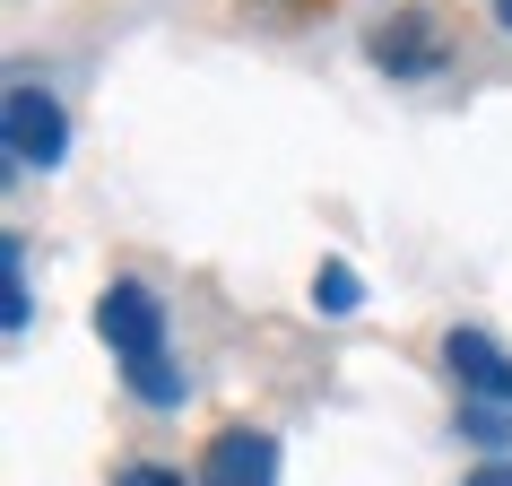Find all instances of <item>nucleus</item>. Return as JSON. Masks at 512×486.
<instances>
[{"mask_svg":"<svg viewBox=\"0 0 512 486\" xmlns=\"http://www.w3.org/2000/svg\"><path fill=\"white\" fill-rule=\"evenodd\" d=\"M495 18H504V35H512V0H495Z\"/></svg>","mask_w":512,"mask_h":486,"instance_id":"obj_10","label":"nucleus"},{"mask_svg":"<svg viewBox=\"0 0 512 486\" xmlns=\"http://www.w3.org/2000/svg\"><path fill=\"white\" fill-rule=\"evenodd\" d=\"M374 61L391 70V79H417V70H434L443 61V35H434V18H391V27H374Z\"/></svg>","mask_w":512,"mask_h":486,"instance_id":"obj_5","label":"nucleus"},{"mask_svg":"<svg viewBox=\"0 0 512 486\" xmlns=\"http://www.w3.org/2000/svg\"><path fill=\"white\" fill-rule=\"evenodd\" d=\"M443 365H452L460 400H486V408H512V356L486 339V330H452L443 339Z\"/></svg>","mask_w":512,"mask_h":486,"instance_id":"obj_3","label":"nucleus"},{"mask_svg":"<svg viewBox=\"0 0 512 486\" xmlns=\"http://www.w3.org/2000/svg\"><path fill=\"white\" fill-rule=\"evenodd\" d=\"M0 139H9V165L18 174H53L61 157H70V122H61V105L44 96V87H9V105H0Z\"/></svg>","mask_w":512,"mask_h":486,"instance_id":"obj_2","label":"nucleus"},{"mask_svg":"<svg viewBox=\"0 0 512 486\" xmlns=\"http://www.w3.org/2000/svg\"><path fill=\"white\" fill-rule=\"evenodd\" d=\"M313 304L339 322V313H356V304H365V278H356L348 261H322V278H313Z\"/></svg>","mask_w":512,"mask_h":486,"instance_id":"obj_6","label":"nucleus"},{"mask_svg":"<svg viewBox=\"0 0 512 486\" xmlns=\"http://www.w3.org/2000/svg\"><path fill=\"white\" fill-rule=\"evenodd\" d=\"M0 270H9V313H0V322H9V330H27L35 296H27V243H18V235L0 243Z\"/></svg>","mask_w":512,"mask_h":486,"instance_id":"obj_7","label":"nucleus"},{"mask_svg":"<svg viewBox=\"0 0 512 486\" xmlns=\"http://www.w3.org/2000/svg\"><path fill=\"white\" fill-rule=\"evenodd\" d=\"M96 339L122 356V374H131V391L148 408L183 400V382H174V365H165V313H157V296H148L139 278H113L105 296H96Z\"/></svg>","mask_w":512,"mask_h":486,"instance_id":"obj_1","label":"nucleus"},{"mask_svg":"<svg viewBox=\"0 0 512 486\" xmlns=\"http://www.w3.org/2000/svg\"><path fill=\"white\" fill-rule=\"evenodd\" d=\"M200 486H278V443H270V434H252V426H226L209 443Z\"/></svg>","mask_w":512,"mask_h":486,"instance_id":"obj_4","label":"nucleus"},{"mask_svg":"<svg viewBox=\"0 0 512 486\" xmlns=\"http://www.w3.org/2000/svg\"><path fill=\"white\" fill-rule=\"evenodd\" d=\"M113 486H183V478H174V469H148V460H139V469H122Z\"/></svg>","mask_w":512,"mask_h":486,"instance_id":"obj_8","label":"nucleus"},{"mask_svg":"<svg viewBox=\"0 0 512 486\" xmlns=\"http://www.w3.org/2000/svg\"><path fill=\"white\" fill-rule=\"evenodd\" d=\"M469 486H512V460H486V469H478Z\"/></svg>","mask_w":512,"mask_h":486,"instance_id":"obj_9","label":"nucleus"}]
</instances>
